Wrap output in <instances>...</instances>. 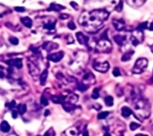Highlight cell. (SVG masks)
Here are the masks:
<instances>
[{
  "label": "cell",
  "instance_id": "83f0119b",
  "mask_svg": "<svg viewBox=\"0 0 153 136\" xmlns=\"http://www.w3.org/2000/svg\"><path fill=\"white\" fill-rule=\"evenodd\" d=\"M105 103L108 107H112L114 104V99L112 96H107L105 98Z\"/></svg>",
  "mask_w": 153,
  "mask_h": 136
},
{
  "label": "cell",
  "instance_id": "484cf974",
  "mask_svg": "<svg viewBox=\"0 0 153 136\" xmlns=\"http://www.w3.org/2000/svg\"><path fill=\"white\" fill-rule=\"evenodd\" d=\"M0 129L3 133H8L11 129L10 127V125L8 124V122L6 121H2L1 123V126H0Z\"/></svg>",
  "mask_w": 153,
  "mask_h": 136
},
{
  "label": "cell",
  "instance_id": "ac0fdd59",
  "mask_svg": "<svg viewBox=\"0 0 153 136\" xmlns=\"http://www.w3.org/2000/svg\"><path fill=\"white\" fill-rule=\"evenodd\" d=\"M55 25H56V21L55 20L52 21V19L50 18V19H48V22H44V26L43 27L45 29L48 30H55Z\"/></svg>",
  "mask_w": 153,
  "mask_h": 136
},
{
  "label": "cell",
  "instance_id": "1f68e13d",
  "mask_svg": "<svg viewBox=\"0 0 153 136\" xmlns=\"http://www.w3.org/2000/svg\"><path fill=\"white\" fill-rule=\"evenodd\" d=\"M129 126H130V129H131L132 131H135L136 129H138V128L141 127V125L138 124V123H135V122H132V123L130 124Z\"/></svg>",
  "mask_w": 153,
  "mask_h": 136
},
{
  "label": "cell",
  "instance_id": "52a82bcc",
  "mask_svg": "<svg viewBox=\"0 0 153 136\" xmlns=\"http://www.w3.org/2000/svg\"><path fill=\"white\" fill-rule=\"evenodd\" d=\"M27 65H28V70L30 74L33 77V78H37V76L39 74V68L38 66V65H36L33 61L29 60L27 61Z\"/></svg>",
  "mask_w": 153,
  "mask_h": 136
},
{
  "label": "cell",
  "instance_id": "5bb4252c",
  "mask_svg": "<svg viewBox=\"0 0 153 136\" xmlns=\"http://www.w3.org/2000/svg\"><path fill=\"white\" fill-rule=\"evenodd\" d=\"M76 37H77V40L80 44L82 45H86L89 42V38L87 36H85L82 32H77L76 33Z\"/></svg>",
  "mask_w": 153,
  "mask_h": 136
},
{
  "label": "cell",
  "instance_id": "8992f818",
  "mask_svg": "<svg viewBox=\"0 0 153 136\" xmlns=\"http://www.w3.org/2000/svg\"><path fill=\"white\" fill-rule=\"evenodd\" d=\"M92 66L96 71L100 73H107L109 69V64L108 61H104V62L94 61L92 63Z\"/></svg>",
  "mask_w": 153,
  "mask_h": 136
},
{
  "label": "cell",
  "instance_id": "6da1fadb",
  "mask_svg": "<svg viewBox=\"0 0 153 136\" xmlns=\"http://www.w3.org/2000/svg\"><path fill=\"white\" fill-rule=\"evenodd\" d=\"M108 16L109 13L104 9L83 12L79 18V23L87 32L96 33L103 27V22L108 20Z\"/></svg>",
  "mask_w": 153,
  "mask_h": 136
},
{
  "label": "cell",
  "instance_id": "30bf717a",
  "mask_svg": "<svg viewBox=\"0 0 153 136\" xmlns=\"http://www.w3.org/2000/svg\"><path fill=\"white\" fill-rule=\"evenodd\" d=\"M113 24H114V27L116 28L117 30H124L126 29V23H125V21L122 20V19H114L113 20Z\"/></svg>",
  "mask_w": 153,
  "mask_h": 136
},
{
  "label": "cell",
  "instance_id": "5b68a950",
  "mask_svg": "<svg viewBox=\"0 0 153 136\" xmlns=\"http://www.w3.org/2000/svg\"><path fill=\"white\" fill-rule=\"evenodd\" d=\"M147 66H148V60L146 58L141 57V58L137 59V61L135 62L134 66L133 68V73L136 74H142L146 69Z\"/></svg>",
  "mask_w": 153,
  "mask_h": 136
},
{
  "label": "cell",
  "instance_id": "8fae6325",
  "mask_svg": "<svg viewBox=\"0 0 153 136\" xmlns=\"http://www.w3.org/2000/svg\"><path fill=\"white\" fill-rule=\"evenodd\" d=\"M64 57V52L62 51H59V52H56V53H53L51 55L48 56V59L52 62H59L62 60V58Z\"/></svg>",
  "mask_w": 153,
  "mask_h": 136
},
{
  "label": "cell",
  "instance_id": "d590c367",
  "mask_svg": "<svg viewBox=\"0 0 153 136\" xmlns=\"http://www.w3.org/2000/svg\"><path fill=\"white\" fill-rule=\"evenodd\" d=\"M67 26H68V28H69L70 30H75V29H76V25L74 24V22L73 21L69 22H68V24H67Z\"/></svg>",
  "mask_w": 153,
  "mask_h": 136
},
{
  "label": "cell",
  "instance_id": "74e56055",
  "mask_svg": "<svg viewBox=\"0 0 153 136\" xmlns=\"http://www.w3.org/2000/svg\"><path fill=\"white\" fill-rule=\"evenodd\" d=\"M66 38L68 39H66L65 40V42L67 43V44H71V43H74V39H73V36H71V35H67L66 36Z\"/></svg>",
  "mask_w": 153,
  "mask_h": 136
},
{
  "label": "cell",
  "instance_id": "e575fe53",
  "mask_svg": "<svg viewBox=\"0 0 153 136\" xmlns=\"http://www.w3.org/2000/svg\"><path fill=\"white\" fill-rule=\"evenodd\" d=\"M9 42H10L11 44H13V45H18V44H19V40H18V39L15 38V37H10V38H9Z\"/></svg>",
  "mask_w": 153,
  "mask_h": 136
},
{
  "label": "cell",
  "instance_id": "681fc988",
  "mask_svg": "<svg viewBox=\"0 0 153 136\" xmlns=\"http://www.w3.org/2000/svg\"><path fill=\"white\" fill-rule=\"evenodd\" d=\"M135 136H149V135H143V134H138V135H136Z\"/></svg>",
  "mask_w": 153,
  "mask_h": 136
},
{
  "label": "cell",
  "instance_id": "b9f144b4",
  "mask_svg": "<svg viewBox=\"0 0 153 136\" xmlns=\"http://www.w3.org/2000/svg\"><path fill=\"white\" fill-rule=\"evenodd\" d=\"M14 10L17 11V12H20V13H22V12L25 11V8L22 7V6H16V7H14Z\"/></svg>",
  "mask_w": 153,
  "mask_h": 136
},
{
  "label": "cell",
  "instance_id": "603a6c76",
  "mask_svg": "<svg viewBox=\"0 0 153 136\" xmlns=\"http://www.w3.org/2000/svg\"><path fill=\"white\" fill-rule=\"evenodd\" d=\"M134 50H130V51H128V52H126V53L123 54L121 60H122L123 62L129 61V60L132 58V56H134Z\"/></svg>",
  "mask_w": 153,
  "mask_h": 136
},
{
  "label": "cell",
  "instance_id": "7bdbcfd3",
  "mask_svg": "<svg viewBox=\"0 0 153 136\" xmlns=\"http://www.w3.org/2000/svg\"><path fill=\"white\" fill-rule=\"evenodd\" d=\"M59 18H60L61 20H66V19L70 18V15H69V14L65 13V14H61V15L59 16Z\"/></svg>",
  "mask_w": 153,
  "mask_h": 136
},
{
  "label": "cell",
  "instance_id": "836d02e7",
  "mask_svg": "<svg viewBox=\"0 0 153 136\" xmlns=\"http://www.w3.org/2000/svg\"><path fill=\"white\" fill-rule=\"evenodd\" d=\"M147 27H148V22H142V23L137 27V30H143H143H145Z\"/></svg>",
  "mask_w": 153,
  "mask_h": 136
},
{
  "label": "cell",
  "instance_id": "44dd1931",
  "mask_svg": "<svg viewBox=\"0 0 153 136\" xmlns=\"http://www.w3.org/2000/svg\"><path fill=\"white\" fill-rule=\"evenodd\" d=\"M62 106H63V109H64L66 112H71V111H73V110L74 109V108H75V105H74V104H72V103H70V102H68V101H65V102L62 104Z\"/></svg>",
  "mask_w": 153,
  "mask_h": 136
},
{
  "label": "cell",
  "instance_id": "816d5d0a",
  "mask_svg": "<svg viewBox=\"0 0 153 136\" xmlns=\"http://www.w3.org/2000/svg\"><path fill=\"white\" fill-rule=\"evenodd\" d=\"M151 82L153 83V76H152V80H151Z\"/></svg>",
  "mask_w": 153,
  "mask_h": 136
},
{
  "label": "cell",
  "instance_id": "7a4b0ae2",
  "mask_svg": "<svg viewBox=\"0 0 153 136\" xmlns=\"http://www.w3.org/2000/svg\"><path fill=\"white\" fill-rule=\"evenodd\" d=\"M134 111L139 119L148 118L151 115V105L147 100L141 97L134 100Z\"/></svg>",
  "mask_w": 153,
  "mask_h": 136
},
{
  "label": "cell",
  "instance_id": "7dc6e473",
  "mask_svg": "<svg viewBox=\"0 0 153 136\" xmlns=\"http://www.w3.org/2000/svg\"><path fill=\"white\" fill-rule=\"evenodd\" d=\"M149 29H150L151 30H153V22H152V23H151V25H150Z\"/></svg>",
  "mask_w": 153,
  "mask_h": 136
},
{
  "label": "cell",
  "instance_id": "ee69618b",
  "mask_svg": "<svg viewBox=\"0 0 153 136\" xmlns=\"http://www.w3.org/2000/svg\"><path fill=\"white\" fill-rule=\"evenodd\" d=\"M70 4H71V6H73L74 9H78V8H79V5H78L75 2H74V1H72V2L70 3Z\"/></svg>",
  "mask_w": 153,
  "mask_h": 136
},
{
  "label": "cell",
  "instance_id": "9a60e30c",
  "mask_svg": "<svg viewBox=\"0 0 153 136\" xmlns=\"http://www.w3.org/2000/svg\"><path fill=\"white\" fill-rule=\"evenodd\" d=\"M78 135H79L78 129L75 126H73V127H70V128L66 129L64 132L63 136H78Z\"/></svg>",
  "mask_w": 153,
  "mask_h": 136
},
{
  "label": "cell",
  "instance_id": "f6af8a7d",
  "mask_svg": "<svg viewBox=\"0 0 153 136\" xmlns=\"http://www.w3.org/2000/svg\"><path fill=\"white\" fill-rule=\"evenodd\" d=\"M17 116H18V111L13 110L12 111V117H13V118H17Z\"/></svg>",
  "mask_w": 153,
  "mask_h": 136
},
{
  "label": "cell",
  "instance_id": "ab89813d",
  "mask_svg": "<svg viewBox=\"0 0 153 136\" xmlns=\"http://www.w3.org/2000/svg\"><path fill=\"white\" fill-rule=\"evenodd\" d=\"M116 9L117 10V12H121V11H122V9H123V1H122V0H120L119 4H118V5L116 7Z\"/></svg>",
  "mask_w": 153,
  "mask_h": 136
},
{
  "label": "cell",
  "instance_id": "2e32d148",
  "mask_svg": "<svg viewBox=\"0 0 153 136\" xmlns=\"http://www.w3.org/2000/svg\"><path fill=\"white\" fill-rule=\"evenodd\" d=\"M43 48L46 49L48 52H51V51L56 50V49L58 48V44L54 43V42H47V43L44 44Z\"/></svg>",
  "mask_w": 153,
  "mask_h": 136
},
{
  "label": "cell",
  "instance_id": "d4e9b609",
  "mask_svg": "<svg viewBox=\"0 0 153 136\" xmlns=\"http://www.w3.org/2000/svg\"><path fill=\"white\" fill-rule=\"evenodd\" d=\"M48 72L47 69H45L42 74H40L39 76V80H40V84L41 85H45L46 84V82H47V78H48Z\"/></svg>",
  "mask_w": 153,
  "mask_h": 136
},
{
  "label": "cell",
  "instance_id": "bcb514c9",
  "mask_svg": "<svg viewBox=\"0 0 153 136\" xmlns=\"http://www.w3.org/2000/svg\"><path fill=\"white\" fill-rule=\"evenodd\" d=\"M82 136H89V133H88V131H87V130H85V131L83 132Z\"/></svg>",
  "mask_w": 153,
  "mask_h": 136
},
{
  "label": "cell",
  "instance_id": "4dcf8cb0",
  "mask_svg": "<svg viewBox=\"0 0 153 136\" xmlns=\"http://www.w3.org/2000/svg\"><path fill=\"white\" fill-rule=\"evenodd\" d=\"M108 115H109V112H108V111H102V112L99 113L98 118H99V119H105Z\"/></svg>",
  "mask_w": 153,
  "mask_h": 136
},
{
  "label": "cell",
  "instance_id": "4fadbf2b",
  "mask_svg": "<svg viewBox=\"0 0 153 136\" xmlns=\"http://www.w3.org/2000/svg\"><path fill=\"white\" fill-rule=\"evenodd\" d=\"M146 1L147 0H126V3L128 5H130L134 8H138V7H141L142 5H143Z\"/></svg>",
  "mask_w": 153,
  "mask_h": 136
},
{
  "label": "cell",
  "instance_id": "11a10c76",
  "mask_svg": "<svg viewBox=\"0 0 153 136\" xmlns=\"http://www.w3.org/2000/svg\"><path fill=\"white\" fill-rule=\"evenodd\" d=\"M152 131H153V126H152Z\"/></svg>",
  "mask_w": 153,
  "mask_h": 136
},
{
  "label": "cell",
  "instance_id": "7402d4cb",
  "mask_svg": "<svg viewBox=\"0 0 153 136\" xmlns=\"http://www.w3.org/2000/svg\"><path fill=\"white\" fill-rule=\"evenodd\" d=\"M21 22L27 28H31L32 27V21L29 17H22L21 18Z\"/></svg>",
  "mask_w": 153,
  "mask_h": 136
},
{
  "label": "cell",
  "instance_id": "277c9868",
  "mask_svg": "<svg viewBox=\"0 0 153 136\" xmlns=\"http://www.w3.org/2000/svg\"><path fill=\"white\" fill-rule=\"evenodd\" d=\"M96 50L100 53H108L112 49V44L108 40V39H103L101 38L96 44L95 47Z\"/></svg>",
  "mask_w": 153,
  "mask_h": 136
},
{
  "label": "cell",
  "instance_id": "f5cc1de1",
  "mask_svg": "<svg viewBox=\"0 0 153 136\" xmlns=\"http://www.w3.org/2000/svg\"><path fill=\"white\" fill-rule=\"evenodd\" d=\"M152 53H153V45L152 46Z\"/></svg>",
  "mask_w": 153,
  "mask_h": 136
},
{
  "label": "cell",
  "instance_id": "3957f363",
  "mask_svg": "<svg viewBox=\"0 0 153 136\" xmlns=\"http://www.w3.org/2000/svg\"><path fill=\"white\" fill-rule=\"evenodd\" d=\"M89 56L84 51H78L74 53V58L70 63V67L75 72H80L84 69V66L87 65Z\"/></svg>",
  "mask_w": 153,
  "mask_h": 136
},
{
  "label": "cell",
  "instance_id": "f1b7e54d",
  "mask_svg": "<svg viewBox=\"0 0 153 136\" xmlns=\"http://www.w3.org/2000/svg\"><path fill=\"white\" fill-rule=\"evenodd\" d=\"M100 97V89L99 88H95L92 91V94H91V98L94 99V100H97L99 99Z\"/></svg>",
  "mask_w": 153,
  "mask_h": 136
},
{
  "label": "cell",
  "instance_id": "ffe728a7",
  "mask_svg": "<svg viewBox=\"0 0 153 136\" xmlns=\"http://www.w3.org/2000/svg\"><path fill=\"white\" fill-rule=\"evenodd\" d=\"M65 7L64 6V5H61V4H55V3H53V4H50V6L48 7V11H56V12H58V11H61V10H64Z\"/></svg>",
  "mask_w": 153,
  "mask_h": 136
},
{
  "label": "cell",
  "instance_id": "c3c4849f",
  "mask_svg": "<svg viewBox=\"0 0 153 136\" xmlns=\"http://www.w3.org/2000/svg\"><path fill=\"white\" fill-rule=\"evenodd\" d=\"M48 114H50V111H49V110H46V112H45V116H48Z\"/></svg>",
  "mask_w": 153,
  "mask_h": 136
},
{
  "label": "cell",
  "instance_id": "d6a6232c",
  "mask_svg": "<svg viewBox=\"0 0 153 136\" xmlns=\"http://www.w3.org/2000/svg\"><path fill=\"white\" fill-rule=\"evenodd\" d=\"M40 104H41L42 106H44V107H47V106L48 105V99H47L45 96H43V95H42V97H41V99H40Z\"/></svg>",
  "mask_w": 153,
  "mask_h": 136
},
{
  "label": "cell",
  "instance_id": "60d3db41",
  "mask_svg": "<svg viewBox=\"0 0 153 136\" xmlns=\"http://www.w3.org/2000/svg\"><path fill=\"white\" fill-rule=\"evenodd\" d=\"M54 135H55V133H54L53 129L51 128L50 130H48V131L45 134V135L44 136H54Z\"/></svg>",
  "mask_w": 153,
  "mask_h": 136
},
{
  "label": "cell",
  "instance_id": "ba28073f",
  "mask_svg": "<svg viewBox=\"0 0 153 136\" xmlns=\"http://www.w3.org/2000/svg\"><path fill=\"white\" fill-rule=\"evenodd\" d=\"M6 64H7L10 67H15V68H17V69L22 68V58H14V59L8 60V61L6 62Z\"/></svg>",
  "mask_w": 153,
  "mask_h": 136
},
{
  "label": "cell",
  "instance_id": "f546056e",
  "mask_svg": "<svg viewBox=\"0 0 153 136\" xmlns=\"http://www.w3.org/2000/svg\"><path fill=\"white\" fill-rule=\"evenodd\" d=\"M88 88H89V85L85 84L84 82H79V83H78V89H79L81 91H86Z\"/></svg>",
  "mask_w": 153,
  "mask_h": 136
},
{
  "label": "cell",
  "instance_id": "db71d44e",
  "mask_svg": "<svg viewBox=\"0 0 153 136\" xmlns=\"http://www.w3.org/2000/svg\"><path fill=\"white\" fill-rule=\"evenodd\" d=\"M120 136H124V135H120Z\"/></svg>",
  "mask_w": 153,
  "mask_h": 136
},
{
  "label": "cell",
  "instance_id": "d6986e66",
  "mask_svg": "<svg viewBox=\"0 0 153 136\" xmlns=\"http://www.w3.org/2000/svg\"><path fill=\"white\" fill-rule=\"evenodd\" d=\"M121 114L122 116L125 117V118H128L132 114H133V111L131 109H129L128 107H123L121 109Z\"/></svg>",
  "mask_w": 153,
  "mask_h": 136
},
{
  "label": "cell",
  "instance_id": "4316f807",
  "mask_svg": "<svg viewBox=\"0 0 153 136\" xmlns=\"http://www.w3.org/2000/svg\"><path fill=\"white\" fill-rule=\"evenodd\" d=\"M17 111L20 115H24L27 111V106L25 104H19L17 107Z\"/></svg>",
  "mask_w": 153,
  "mask_h": 136
},
{
  "label": "cell",
  "instance_id": "e0dca14e",
  "mask_svg": "<svg viewBox=\"0 0 153 136\" xmlns=\"http://www.w3.org/2000/svg\"><path fill=\"white\" fill-rule=\"evenodd\" d=\"M66 100V96H63V95H58V96H52L51 97V100L56 103V104H63Z\"/></svg>",
  "mask_w": 153,
  "mask_h": 136
},
{
  "label": "cell",
  "instance_id": "f35d334b",
  "mask_svg": "<svg viewBox=\"0 0 153 136\" xmlns=\"http://www.w3.org/2000/svg\"><path fill=\"white\" fill-rule=\"evenodd\" d=\"M15 105H16V103H15V101H14V100H13L11 103H6V107H7V108H9L10 109H13L15 107Z\"/></svg>",
  "mask_w": 153,
  "mask_h": 136
},
{
  "label": "cell",
  "instance_id": "cb8c5ba5",
  "mask_svg": "<svg viewBox=\"0 0 153 136\" xmlns=\"http://www.w3.org/2000/svg\"><path fill=\"white\" fill-rule=\"evenodd\" d=\"M77 100H78V96L74 94V93H71L68 96H66V100H65V101H68V102H70V103H72L74 105H75Z\"/></svg>",
  "mask_w": 153,
  "mask_h": 136
},
{
  "label": "cell",
  "instance_id": "7c38bea8",
  "mask_svg": "<svg viewBox=\"0 0 153 136\" xmlns=\"http://www.w3.org/2000/svg\"><path fill=\"white\" fill-rule=\"evenodd\" d=\"M83 82L87 85L90 86V84L91 83H94L95 82V77L94 75L91 73V72H88L84 74L83 76Z\"/></svg>",
  "mask_w": 153,
  "mask_h": 136
},
{
  "label": "cell",
  "instance_id": "9c48e42d",
  "mask_svg": "<svg viewBox=\"0 0 153 136\" xmlns=\"http://www.w3.org/2000/svg\"><path fill=\"white\" fill-rule=\"evenodd\" d=\"M114 39L117 42V44L119 45V46H121V47L122 46L124 47L127 43V41H128L126 36V35H123V34H118V35L114 36Z\"/></svg>",
  "mask_w": 153,
  "mask_h": 136
},
{
  "label": "cell",
  "instance_id": "f907efd6",
  "mask_svg": "<svg viewBox=\"0 0 153 136\" xmlns=\"http://www.w3.org/2000/svg\"><path fill=\"white\" fill-rule=\"evenodd\" d=\"M104 136H111V135H110V134H109V133H106Z\"/></svg>",
  "mask_w": 153,
  "mask_h": 136
},
{
  "label": "cell",
  "instance_id": "8d00e7d4",
  "mask_svg": "<svg viewBox=\"0 0 153 136\" xmlns=\"http://www.w3.org/2000/svg\"><path fill=\"white\" fill-rule=\"evenodd\" d=\"M113 74H114V76H116V77H118V76H120V75H121V74H120V70H119V68H118V67H116V68L113 70Z\"/></svg>",
  "mask_w": 153,
  "mask_h": 136
}]
</instances>
